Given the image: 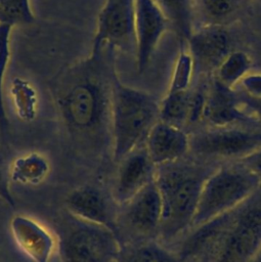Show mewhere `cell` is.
Listing matches in <instances>:
<instances>
[{
	"instance_id": "obj_8",
	"label": "cell",
	"mask_w": 261,
	"mask_h": 262,
	"mask_svg": "<svg viewBox=\"0 0 261 262\" xmlns=\"http://www.w3.org/2000/svg\"><path fill=\"white\" fill-rule=\"evenodd\" d=\"M261 146V129L208 127L189 136V150L206 158L240 160Z\"/></svg>"
},
{
	"instance_id": "obj_28",
	"label": "cell",
	"mask_w": 261,
	"mask_h": 262,
	"mask_svg": "<svg viewBox=\"0 0 261 262\" xmlns=\"http://www.w3.org/2000/svg\"><path fill=\"white\" fill-rule=\"evenodd\" d=\"M240 105L245 114L254 122L261 126V97L250 96L244 92L238 94Z\"/></svg>"
},
{
	"instance_id": "obj_12",
	"label": "cell",
	"mask_w": 261,
	"mask_h": 262,
	"mask_svg": "<svg viewBox=\"0 0 261 262\" xmlns=\"http://www.w3.org/2000/svg\"><path fill=\"white\" fill-rule=\"evenodd\" d=\"M64 210L83 220L103 225L116 234L118 232L119 206L112 194L98 187L84 185L73 189L64 199Z\"/></svg>"
},
{
	"instance_id": "obj_6",
	"label": "cell",
	"mask_w": 261,
	"mask_h": 262,
	"mask_svg": "<svg viewBox=\"0 0 261 262\" xmlns=\"http://www.w3.org/2000/svg\"><path fill=\"white\" fill-rule=\"evenodd\" d=\"M260 187V177L238 162L217 167L203 185L191 228L235 209Z\"/></svg>"
},
{
	"instance_id": "obj_4",
	"label": "cell",
	"mask_w": 261,
	"mask_h": 262,
	"mask_svg": "<svg viewBox=\"0 0 261 262\" xmlns=\"http://www.w3.org/2000/svg\"><path fill=\"white\" fill-rule=\"evenodd\" d=\"M160 101L150 93L125 85L117 76L112 95V157L119 163L145 142L159 121Z\"/></svg>"
},
{
	"instance_id": "obj_15",
	"label": "cell",
	"mask_w": 261,
	"mask_h": 262,
	"mask_svg": "<svg viewBox=\"0 0 261 262\" xmlns=\"http://www.w3.org/2000/svg\"><path fill=\"white\" fill-rule=\"evenodd\" d=\"M203 122L209 127H228L254 123L242 110L238 94L214 77L209 83Z\"/></svg>"
},
{
	"instance_id": "obj_17",
	"label": "cell",
	"mask_w": 261,
	"mask_h": 262,
	"mask_svg": "<svg viewBox=\"0 0 261 262\" xmlns=\"http://www.w3.org/2000/svg\"><path fill=\"white\" fill-rule=\"evenodd\" d=\"M50 172L47 158L38 152L31 151L13 160L9 166L10 181L24 185H38L43 182Z\"/></svg>"
},
{
	"instance_id": "obj_19",
	"label": "cell",
	"mask_w": 261,
	"mask_h": 262,
	"mask_svg": "<svg viewBox=\"0 0 261 262\" xmlns=\"http://www.w3.org/2000/svg\"><path fill=\"white\" fill-rule=\"evenodd\" d=\"M167 15L171 28L176 33L181 46L194 29V15L191 0H155Z\"/></svg>"
},
{
	"instance_id": "obj_23",
	"label": "cell",
	"mask_w": 261,
	"mask_h": 262,
	"mask_svg": "<svg viewBox=\"0 0 261 262\" xmlns=\"http://www.w3.org/2000/svg\"><path fill=\"white\" fill-rule=\"evenodd\" d=\"M10 94L17 117L23 121H32L37 115L38 95L29 81L16 77L13 79Z\"/></svg>"
},
{
	"instance_id": "obj_3",
	"label": "cell",
	"mask_w": 261,
	"mask_h": 262,
	"mask_svg": "<svg viewBox=\"0 0 261 262\" xmlns=\"http://www.w3.org/2000/svg\"><path fill=\"white\" fill-rule=\"evenodd\" d=\"M217 167L183 161L156 167L155 182L162 202L159 235L171 241L191 228L203 185Z\"/></svg>"
},
{
	"instance_id": "obj_14",
	"label": "cell",
	"mask_w": 261,
	"mask_h": 262,
	"mask_svg": "<svg viewBox=\"0 0 261 262\" xmlns=\"http://www.w3.org/2000/svg\"><path fill=\"white\" fill-rule=\"evenodd\" d=\"M10 231L18 249L33 262H50L56 236L34 218L18 214L10 220Z\"/></svg>"
},
{
	"instance_id": "obj_20",
	"label": "cell",
	"mask_w": 261,
	"mask_h": 262,
	"mask_svg": "<svg viewBox=\"0 0 261 262\" xmlns=\"http://www.w3.org/2000/svg\"><path fill=\"white\" fill-rule=\"evenodd\" d=\"M190 90L167 91L160 101L159 121L169 125L184 129L186 128L188 117V104Z\"/></svg>"
},
{
	"instance_id": "obj_16",
	"label": "cell",
	"mask_w": 261,
	"mask_h": 262,
	"mask_svg": "<svg viewBox=\"0 0 261 262\" xmlns=\"http://www.w3.org/2000/svg\"><path fill=\"white\" fill-rule=\"evenodd\" d=\"M144 147L156 167L181 160L189 150V135L184 129L158 121L148 132Z\"/></svg>"
},
{
	"instance_id": "obj_10",
	"label": "cell",
	"mask_w": 261,
	"mask_h": 262,
	"mask_svg": "<svg viewBox=\"0 0 261 262\" xmlns=\"http://www.w3.org/2000/svg\"><path fill=\"white\" fill-rule=\"evenodd\" d=\"M170 21L155 0H134L135 59L139 74L148 67Z\"/></svg>"
},
{
	"instance_id": "obj_11",
	"label": "cell",
	"mask_w": 261,
	"mask_h": 262,
	"mask_svg": "<svg viewBox=\"0 0 261 262\" xmlns=\"http://www.w3.org/2000/svg\"><path fill=\"white\" fill-rule=\"evenodd\" d=\"M194 69L206 75H213L231 50V38L222 25H201L194 27L186 41Z\"/></svg>"
},
{
	"instance_id": "obj_13",
	"label": "cell",
	"mask_w": 261,
	"mask_h": 262,
	"mask_svg": "<svg viewBox=\"0 0 261 262\" xmlns=\"http://www.w3.org/2000/svg\"><path fill=\"white\" fill-rule=\"evenodd\" d=\"M118 164L111 194L117 205L121 206L154 180L156 166L150 161L144 144L128 154Z\"/></svg>"
},
{
	"instance_id": "obj_21",
	"label": "cell",
	"mask_w": 261,
	"mask_h": 262,
	"mask_svg": "<svg viewBox=\"0 0 261 262\" xmlns=\"http://www.w3.org/2000/svg\"><path fill=\"white\" fill-rule=\"evenodd\" d=\"M241 0H191L193 15L202 25H222L230 19L240 7Z\"/></svg>"
},
{
	"instance_id": "obj_30",
	"label": "cell",
	"mask_w": 261,
	"mask_h": 262,
	"mask_svg": "<svg viewBox=\"0 0 261 262\" xmlns=\"http://www.w3.org/2000/svg\"><path fill=\"white\" fill-rule=\"evenodd\" d=\"M240 84L244 93L254 97H261V73H249Z\"/></svg>"
},
{
	"instance_id": "obj_32",
	"label": "cell",
	"mask_w": 261,
	"mask_h": 262,
	"mask_svg": "<svg viewBox=\"0 0 261 262\" xmlns=\"http://www.w3.org/2000/svg\"><path fill=\"white\" fill-rule=\"evenodd\" d=\"M260 255H261V253H260ZM260 255H259V256H260ZM259 256H258V257H259Z\"/></svg>"
},
{
	"instance_id": "obj_25",
	"label": "cell",
	"mask_w": 261,
	"mask_h": 262,
	"mask_svg": "<svg viewBox=\"0 0 261 262\" xmlns=\"http://www.w3.org/2000/svg\"><path fill=\"white\" fill-rule=\"evenodd\" d=\"M194 63L190 53L184 46L180 47L179 54L175 61L171 81L169 84V91H183L189 90L194 73Z\"/></svg>"
},
{
	"instance_id": "obj_22",
	"label": "cell",
	"mask_w": 261,
	"mask_h": 262,
	"mask_svg": "<svg viewBox=\"0 0 261 262\" xmlns=\"http://www.w3.org/2000/svg\"><path fill=\"white\" fill-rule=\"evenodd\" d=\"M252 60L244 51H231L220 63L213 77L227 88L233 89L249 74Z\"/></svg>"
},
{
	"instance_id": "obj_2",
	"label": "cell",
	"mask_w": 261,
	"mask_h": 262,
	"mask_svg": "<svg viewBox=\"0 0 261 262\" xmlns=\"http://www.w3.org/2000/svg\"><path fill=\"white\" fill-rule=\"evenodd\" d=\"M192 229L181 245V261L252 262L261 253V187L235 209Z\"/></svg>"
},
{
	"instance_id": "obj_29",
	"label": "cell",
	"mask_w": 261,
	"mask_h": 262,
	"mask_svg": "<svg viewBox=\"0 0 261 262\" xmlns=\"http://www.w3.org/2000/svg\"><path fill=\"white\" fill-rule=\"evenodd\" d=\"M0 200L4 201L10 207L15 206L14 198L10 190L9 167H6L1 157H0Z\"/></svg>"
},
{
	"instance_id": "obj_5",
	"label": "cell",
	"mask_w": 261,
	"mask_h": 262,
	"mask_svg": "<svg viewBox=\"0 0 261 262\" xmlns=\"http://www.w3.org/2000/svg\"><path fill=\"white\" fill-rule=\"evenodd\" d=\"M55 236L62 262H114L122 246L112 229L66 210L55 220Z\"/></svg>"
},
{
	"instance_id": "obj_24",
	"label": "cell",
	"mask_w": 261,
	"mask_h": 262,
	"mask_svg": "<svg viewBox=\"0 0 261 262\" xmlns=\"http://www.w3.org/2000/svg\"><path fill=\"white\" fill-rule=\"evenodd\" d=\"M35 20L30 0H0V23L14 27L30 25Z\"/></svg>"
},
{
	"instance_id": "obj_18",
	"label": "cell",
	"mask_w": 261,
	"mask_h": 262,
	"mask_svg": "<svg viewBox=\"0 0 261 262\" xmlns=\"http://www.w3.org/2000/svg\"><path fill=\"white\" fill-rule=\"evenodd\" d=\"M114 262H181L155 239H143L123 244Z\"/></svg>"
},
{
	"instance_id": "obj_31",
	"label": "cell",
	"mask_w": 261,
	"mask_h": 262,
	"mask_svg": "<svg viewBox=\"0 0 261 262\" xmlns=\"http://www.w3.org/2000/svg\"><path fill=\"white\" fill-rule=\"evenodd\" d=\"M237 162L255 173L261 179V146L248 156L237 160Z\"/></svg>"
},
{
	"instance_id": "obj_27",
	"label": "cell",
	"mask_w": 261,
	"mask_h": 262,
	"mask_svg": "<svg viewBox=\"0 0 261 262\" xmlns=\"http://www.w3.org/2000/svg\"><path fill=\"white\" fill-rule=\"evenodd\" d=\"M209 83H201L190 90L186 127L203 122Z\"/></svg>"
},
{
	"instance_id": "obj_26",
	"label": "cell",
	"mask_w": 261,
	"mask_h": 262,
	"mask_svg": "<svg viewBox=\"0 0 261 262\" xmlns=\"http://www.w3.org/2000/svg\"><path fill=\"white\" fill-rule=\"evenodd\" d=\"M11 26L0 23V131L7 129L8 120L3 101V84L5 74L9 64L10 53V34L12 31Z\"/></svg>"
},
{
	"instance_id": "obj_1",
	"label": "cell",
	"mask_w": 261,
	"mask_h": 262,
	"mask_svg": "<svg viewBox=\"0 0 261 262\" xmlns=\"http://www.w3.org/2000/svg\"><path fill=\"white\" fill-rule=\"evenodd\" d=\"M115 50H91L63 69L50 85V93L70 138L85 147H112V95L118 76Z\"/></svg>"
},
{
	"instance_id": "obj_9",
	"label": "cell",
	"mask_w": 261,
	"mask_h": 262,
	"mask_svg": "<svg viewBox=\"0 0 261 262\" xmlns=\"http://www.w3.org/2000/svg\"><path fill=\"white\" fill-rule=\"evenodd\" d=\"M104 47L135 54L134 0H104L97 15L91 50Z\"/></svg>"
},
{
	"instance_id": "obj_7",
	"label": "cell",
	"mask_w": 261,
	"mask_h": 262,
	"mask_svg": "<svg viewBox=\"0 0 261 262\" xmlns=\"http://www.w3.org/2000/svg\"><path fill=\"white\" fill-rule=\"evenodd\" d=\"M162 219V202L155 178L132 199L119 206L118 237L129 236L126 243L154 239L159 235ZM123 245V244H122Z\"/></svg>"
}]
</instances>
